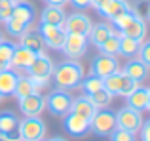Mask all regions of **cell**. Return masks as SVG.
<instances>
[{
	"instance_id": "36",
	"label": "cell",
	"mask_w": 150,
	"mask_h": 141,
	"mask_svg": "<svg viewBox=\"0 0 150 141\" xmlns=\"http://www.w3.org/2000/svg\"><path fill=\"white\" fill-rule=\"evenodd\" d=\"M13 0H0V21H8L11 17V11H13Z\"/></svg>"
},
{
	"instance_id": "40",
	"label": "cell",
	"mask_w": 150,
	"mask_h": 141,
	"mask_svg": "<svg viewBox=\"0 0 150 141\" xmlns=\"http://www.w3.org/2000/svg\"><path fill=\"white\" fill-rule=\"evenodd\" d=\"M105 2H106V0H89V4H91V6L95 8V10H97V8H99V6H103V4H105Z\"/></svg>"
},
{
	"instance_id": "44",
	"label": "cell",
	"mask_w": 150,
	"mask_h": 141,
	"mask_svg": "<svg viewBox=\"0 0 150 141\" xmlns=\"http://www.w3.org/2000/svg\"><path fill=\"white\" fill-rule=\"evenodd\" d=\"M146 111H150V88H148V103H146Z\"/></svg>"
},
{
	"instance_id": "3",
	"label": "cell",
	"mask_w": 150,
	"mask_h": 141,
	"mask_svg": "<svg viewBox=\"0 0 150 141\" xmlns=\"http://www.w3.org/2000/svg\"><path fill=\"white\" fill-rule=\"evenodd\" d=\"M103 86L108 90L112 95H127L133 90L139 86V82H135L133 78H129L127 74H124L122 70H116V73L108 74V76L103 78Z\"/></svg>"
},
{
	"instance_id": "50",
	"label": "cell",
	"mask_w": 150,
	"mask_h": 141,
	"mask_svg": "<svg viewBox=\"0 0 150 141\" xmlns=\"http://www.w3.org/2000/svg\"><path fill=\"white\" fill-rule=\"evenodd\" d=\"M148 74H150V73H148Z\"/></svg>"
},
{
	"instance_id": "31",
	"label": "cell",
	"mask_w": 150,
	"mask_h": 141,
	"mask_svg": "<svg viewBox=\"0 0 150 141\" xmlns=\"http://www.w3.org/2000/svg\"><path fill=\"white\" fill-rule=\"evenodd\" d=\"M80 88L84 90V93L86 95H89V93H93V92H97V90H101L103 88V78L101 76H95V74H89L88 78H82V82H80Z\"/></svg>"
},
{
	"instance_id": "45",
	"label": "cell",
	"mask_w": 150,
	"mask_h": 141,
	"mask_svg": "<svg viewBox=\"0 0 150 141\" xmlns=\"http://www.w3.org/2000/svg\"><path fill=\"white\" fill-rule=\"evenodd\" d=\"M146 15H148V19H150V4H148V11H146Z\"/></svg>"
},
{
	"instance_id": "28",
	"label": "cell",
	"mask_w": 150,
	"mask_h": 141,
	"mask_svg": "<svg viewBox=\"0 0 150 141\" xmlns=\"http://www.w3.org/2000/svg\"><path fill=\"white\" fill-rule=\"evenodd\" d=\"M139 44H141V42L133 40V38L125 36V34H120V53H118V56H124V57L137 56V52H139Z\"/></svg>"
},
{
	"instance_id": "29",
	"label": "cell",
	"mask_w": 150,
	"mask_h": 141,
	"mask_svg": "<svg viewBox=\"0 0 150 141\" xmlns=\"http://www.w3.org/2000/svg\"><path fill=\"white\" fill-rule=\"evenodd\" d=\"M112 97H114V95L105 88V86H103L101 90H97V92L89 93V99L93 101V105H95L97 109H105V107H108V105L112 103Z\"/></svg>"
},
{
	"instance_id": "30",
	"label": "cell",
	"mask_w": 150,
	"mask_h": 141,
	"mask_svg": "<svg viewBox=\"0 0 150 141\" xmlns=\"http://www.w3.org/2000/svg\"><path fill=\"white\" fill-rule=\"evenodd\" d=\"M139 15V11L137 10H127V11H124V14H120V15H116L114 19H110L112 21V29H116V31H124L125 27L129 25V23L133 21V19Z\"/></svg>"
},
{
	"instance_id": "46",
	"label": "cell",
	"mask_w": 150,
	"mask_h": 141,
	"mask_svg": "<svg viewBox=\"0 0 150 141\" xmlns=\"http://www.w3.org/2000/svg\"><path fill=\"white\" fill-rule=\"evenodd\" d=\"M2 99H4V97H2V95H0V103H2Z\"/></svg>"
},
{
	"instance_id": "2",
	"label": "cell",
	"mask_w": 150,
	"mask_h": 141,
	"mask_svg": "<svg viewBox=\"0 0 150 141\" xmlns=\"http://www.w3.org/2000/svg\"><path fill=\"white\" fill-rule=\"evenodd\" d=\"M89 130L99 137H108L116 130V113L110 111L108 107L97 109L95 115L89 118Z\"/></svg>"
},
{
	"instance_id": "10",
	"label": "cell",
	"mask_w": 150,
	"mask_h": 141,
	"mask_svg": "<svg viewBox=\"0 0 150 141\" xmlns=\"http://www.w3.org/2000/svg\"><path fill=\"white\" fill-rule=\"evenodd\" d=\"M63 128L69 135L72 137H84L89 132V120L82 115H76V113L69 111L65 116H63Z\"/></svg>"
},
{
	"instance_id": "12",
	"label": "cell",
	"mask_w": 150,
	"mask_h": 141,
	"mask_svg": "<svg viewBox=\"0 0 150 141\" xmlns=\"http://www.w3.org/2000/svg\"><path fill=\"white\" fill-rule=\"evenodd\" d=\"M44 109H46V97L40 92L19 97V111L23 113V116H40Z\"/></svg>"
},
{
	"instance_id": "48",
	"label": "cell",
	"mask_w": 150,
	"mask_h": 141,
	"mask_svg": "<svg viewBox=\"0 0 150 141\" xmlns=\"http://www.w3.org/2000/svg\"><path fill=\"white\" fill-rule=\"evenodd\" d=\"M13 2H17V0H13Z\"/></svg>"
},
{
	"instance_id": "17",
	"label": "cell",
	"mask_w": 150,
	"mask_h": 141,
	"mask_svg": "<svg viewBox=\"0 0 150 141\" xmlns=\"http://www.w3.org/2000/svg\"><path fill=\"white\" fill-rule=\"evenodd\" d=\"M11 17L19 19V21L27 23V25H33L34 19H36V8L33 2H27V0H17L13 4V11H11Z\"/></svg>"
},
{
	"instance_id": "23",
	"label": "cell",
	"mask_w": 150,
	"mask_h": 141,
	"mask_svg": "<svg viewBox=\"0 0 150 141\" xmlns=\"http://www.w3.org/2000/svg\"><path fill=\"white\" fill-rule=\"evenodd\" d=\"M65 10L59 6H48L42 10V15H40V23H50V25H57V27H63V23H65Z\"/></svg>"
},
{
	"instance_id": "43",
	"label": "cell",
	"mask_w": 150,
	"mask_h": 141,
	"mask_svg": "<svg viewBox=\"0 0 150 141\" xmlns=\"http://www.w3.org/2000/svg\"><path fill=\"white\" fill-rule=\"evenodd\" d=\"M8 67H10V65H8V63H4V61L0 59V70H4V69H8Z\"/></svg>"
},
{
	"instance_id": "20",
	"label": "cell",
	"mask_w": 150,
	"mask_h": 141,
	"mask_svg": "<svg viewBox=\"0 0 150 141\" xmlns=\"http://www.w3.org/2000/svg\"><path fill=\"white\" fill-rule=\"evenodd\" d=\"M70 111L76 113V115H82L86 116V118H91L93 115H95L97 107L93 105V101L89 99V95H78V97H72V103H70Z\"/></svg>"
},
{
	"instance_id": "32",
	"label": "cell",
	"mask_w": 150,
	"mask_h": 141,
	"mask_svg": "<svg viewBox=\"0 0 150 141\" xmlns=\"http://www.w3.org/2000/svg\"><path fill=\"white\" fill-rule=\"evenodd\" d=\"M4 27H6V33L11 34V36H15V38H19L27 29H29L27 23L19 21V19H15V17H10L8 21H4Z\"/></svg>"
},
{
	"instance_id": "16",
	"label": "cell",
	"mask_w": 150,
	"mask_h": 141,
	"mask_svg": "<svg viewBox=\"0 0 150 141\" xmlns=\"http://www.w3.org/2000/svg\"><path fill=\"white\" fill-rule=\"evenodd\" d=\"M19 42H21V46L33 50L34 53L42 52V48H44V38H42V34H40V29H38V27H33V25H29V29L19 36Z\"/></svg>"
},
{
	"instance_id": "24",
	"label": "cell",
	"mask_w": 150,
	"mask_h": 141,
	"mask_svg": "<svg viewBox=\"0 0 150 141\" xmlns=\"http://www.w3.org/2000/svg\"><path fill=\"white\" fill-rule=\"evenodd\" d=\"M17 76L19 74L15 70H11L10 67L0 70V95L8 97V95H13V88L17 84Z\"/></svg>"
},
{
	"instance_id": "11",
	"label": "cell",
	"mask_w": 150,
	"mask_h": 141,
	"mask_svg": "<svg viewBox=\"0 0 150 141\" xmlns=\"http://www.w3.org/2000/svg\"><path fill=\"white\" fill-rule=\"evenodd\" d=\"M91 19L84 14V11H74V14L67 15L65 23H63V29L67 33H72V34H86L88 36L89 29H91Z\"/></svg>"
},
{
	"instance_id": "35",
	"label": "cell",
	"mask_w": 150,
	"mask_h": 141,
	"mask_svg": "<svg viewBox=\"0 0 150 141\" xmlns=\"http://www.w3.org/2000/svg\"><path fill=\"white\" fill-rule=\"evenodd\" d=\"M137 56H139V59L143 61L144 65L150 69V40L144 38L143 42L139 44V52H137Z\"/></svg>"
},
{
	"instance_id": "21",
	"label": "cell",
	"mask_w": 150,
	"mask_h": 141,
	"mask_svg": "<svg viewBox=\"0 0 150 141\" xmlns=\"http://www.w3.org/2000/svg\"><path fill=\"white\" fill-rule=\"evenodd\" d=\"M112 33H114L112 25H108V23L101 21V23H95V25H91V29H89V33H88V38H89V42H91L95 48H99V46H101Z\"/></svg>"
},
{
	"instance_id": "5",
	"label": "cell",
	"mask_w": 150,
	"mask_h": 141,
	"mask_svg": "<svg viewBox=\"0 0 150 141\" xmlns=\"http://www.w3.org/2000/svg\"><path fill=\"white\" fill-rule=\"evenodd\" d=\"M70 103H72V95L69 93V90L57 88L50 92L46 97V109L50 111L51 116H59V118H63L70 111Z\"/></svg>"
},
{
	"instance_id": "13",
	"label": "cell",
	"mask_w": 150,
	"mask_h": 141,
	"mask_svg": "<svg viewBox=\"0 0 150 141\" xmlns=\"http://www.w3.org/2000/svg\"><path fill=\"white\" fill-rule=\"evenodd\" d=\"M116 70H120V63H118V59L114 56L99 53L97 57H93V61H91V74L105 78V76H108V74L116 73Z\"/></svg>"
},
{
	"instance_id": "38",
	"label": "cell",
	"mask_w": 150,
	"mask_h": 141,
	"mask_svg": "<svg viewBox=\"0 0 150 141\" xmlns=\"http://www.w3.org/2000/svg\"><path fill=\"white\" fill-rule=\"evenodd\" d=\"M69 4H72V8L78 10V11H84V10H88V8L91 6L89 0H69Z\"/></svg>"
},
{
	"instance_id": "15",
	"label": "cell",
	"mask_w": 150,
	"mask_h": 141,
	"mask_svg": "<svg viewBox=\"0 0 150 141\" xmlns=\"http://www.w3.org/2000/svg\"><path fill=\"white\" fill-rule=\"evenodd\" d=\"M122 73L127 74L129 78H133L135 82H139V84H141V82H144V80L148 78L150 69L139 59V57H129L127 63H125V65H124V69H122Z\"/></svg>"
},
{
	"instance_id": "8",
	"label": "cell",
	"mask_w": 150,
	"mask_h": 141,
	"mask_svg": "<svg viewBox=\"0 0 150 141\" xmlns=\"http://www.w3.org/2000/svg\"><path fill=\"white\" fill-rule=\"evenodd\" d=\"M34 57H36V53H34L33 50L25 48V46H21V44L15 46L13 56H11V59H10V69L15 70L19 76H21V74H29V67L34 61Z\"/></svg>"
},
{
	"instance_id": "37",
	"label": "cell",
	"mask_w": 150,
	"mask_h": 141,
	"mask_svg": "<svg viewBox=\"0 0 150 141\" xmlns=\"http://www.w3.org/2000/svg\"><path fill=\"white\" fill-rule=\"evenodd\" d=\"M141 141H150V118L143 120V126H141Z\"/></svg>"
},
{
	"instance_id": "22",
	"label": "cell",
	"mask_w": 150,
	"mask_h": 141,
	"mask_svg": "<svg viewBox=\"0 0 150 141\" xmlns=\"http://www.w3.org/2000/svg\"><path fill=\"white\" fill-rule=\"evenodd\" d=\"M146 29H148L146 21H144L141 15H137V17L133 19L124 31H120V33L125 34V36H129V38H133V40H137V42H143L144 38H146Z\"/></svg>"
},
{
	"instance_id": "27",
	"label": "cell",
	"mask_w": 150,
	"mask_h": 141,
	"mask_svg": "<svg viewBox=\"0 0 150 141\" xmlns=\"http://www.w3.org/2000/svg\"><path fill=\"white\" fill-rule=\"evenodd\" d=\"M120 34H122L120 31L114 29V33L99 46L101 53H106V56H114V57H116L118 53H120Z\"/></svg>"
},
{
	"instance_id": "42",
	"label": "cell",
	"mask_w": 150,
	"mask_h": 141,
	"mask_svg": "<svg viewBox=\"0 0 150 141\" xmlns=\"http://www.w3.org/2000/svg\"><path fill=\"white\" fill-rule=\"evenodd\" d=\"M48 141H69V139H65V137H61V135H55V137H50Z\"/></svg>"
},
{
	"instance_id": "1",
	"label": "cell",
	"mask_w": 150,
	"mask_h": 141,
	"mask_svg": "<svg viewBox=\"0 0 150 141\" xmlns=\"http://www.w3.org/2000/svg\"><path fill=\"white\" fill-rule=\"evenodd\" d=\"M55 86L61 90H74L80 86L82 78H84V65L78 59H67L61 61L57 67H53L51 73Z\"/></svg>"
},
{
	"instance_id": "49",
	"label": "cell",
	"mask_w": 150,
	"mask_h": 141,
	"mask_svg": "<svg viewBox=\"0 0 150 141\" xmlns=\"http://www.w3.org/2000/svg\"><path fill=\"white\" fill-rule=\"evenodd\" d=\"M137 2H139V0H137Z\"/></svg>"
},
{
	"instance_id": "47",
	"label": "cell",
	"mask_w": 150,
	"mask_h": 141,
	"mask_svg": "<svg viewBox=\"0 0 150 141\" xmlns=\"http://www.w3.org/2000/svg\"><path fill=\"white\" fill-rule=\"evenodd\" d=\"M13 141H23V139H13Z\"/></svg>"
},
{
	"instance_id": "14",
	"label": "cell",
	"mask_w": 150,
	"mask_h": 141,
	"mask_svg": "<svg viewBox=\"0 0 150 141\" xmlns=\"http://www.w3.org/2000/svg\"><path fill=\"white\" fill-rule=\"evenodd\" d=\"M53 61L46 56L44 52H38L34 61L29 67V76H38V78H51V73H53Z\"/></svg>"
},
{
	"instance_id": "9",
	"label": "cell",
	"mask_w": 150,
	"mask_h": 141,
	"mask_svg": "<svg viewBox=\"0 0 150 141\" xmlns=\"http://www.w3.org/2000/svg\"><path fill=\"white\" fill-rule=\"evenodd\" d=\"M40 29V34L44 38V44L51 50H63V44H65L67 38V31L63 27L57 25H50V23H40L38 25Z\"/></svg>"
},
{
	"instance_id": "39",
	"label": "cell",
	"mask_w": 150,
	"mask_h": 141,
	"mask_svg": "<svg viewBox=\"0 0 150 141\" xmlns=\"http://www.w3.org/2000/svg\"><path fill=\"white\" fill-rule=\"evenodd\" d=\"M48 4H51V6H59V8H65L67 4H69V0H46Z\"/></svg>"
},
{
	"instance_id": "19",
	"label": "cell",
	"mask_w": 150,
	"mask_h": 141,
	"mask_svg": "<svg viewBox=\"0 0 150 141\" xmlns=\"http://www.w3.org/2000/svg\"><path fill=\"white\" fill-rule=\"evenodd\" d=\"M125 103H127V107L135 109V111L144 113V111H146V103H148V88H144V86H137L131 93L125 95Z\"/></svg>"
},
{
	"instance_id": "7",
	"label": "cell",
	"mask_w": 150,
	"mask_h": 141,
	"mask_svg": "<svg viewBox=\"0 0 150 141\" xmlns=\"http://www.w3.org/2000/svg\"><path fill=\"white\" fill-rule=\"evenodd\" d=\"M63 52L69 59H82L88 52V36L86 34H72L67 33L65 44H63Z\"/></svg>"
},
{
	"instance_id": "6",
	"label": "cell",
	"mask_w": 150,
	"mask_h": 141,
	"mask_svg": "<svg viewBox=\"0 0 150 141\" xmlns=\"http://www.w3.org/2000/svg\"><path fill=\"white\" fill-rule=\"evenodd\" d=\"M116 126L137 134L141 130V126H143V113H139V111H135V109L125 105V107H122L116 113Z\"/></svg>"
},
{
	"instance_id": "18",
	"label": "cell",
	"mask_w": 150,
	"mask_h": 141,
	"mask_svg": "<svg viewBox=\"0 0 150 141\" xmlns=\"http://www.w3.org/2000/svg\"><path fill=\"white\" fill-rule=\"evenodd\" d=\"M127 10H131L127 0H106L103 6L97 8V14L103 15V17H106V19H114L116 15L124 14V11H127Z\"/></svg>"
},
{
	"instance_id": "26",
	"label": "cell",
	"mask_w": 150,
	"mask_h": 141,
	"mask_svg": "<svg viewBox=\"0 0 150 141\" xmlns=\"http://www.w3.org/2000/svg\"><path fill=\"white\" fill-rule=\"evenodd\" d=\"M19 118L13 111H0V134L11 135L17 130Z\"/></svg>"
},
{
	"instance_id": "4",
	"label": "cell",
	"mask_w": 150,
	"mask_h": 141,
	"mask_svg": "<svg viewBox=\"0 0 150 141\" xmlns=\"http://www.w3.org/2000/svg\"><path fill=\"white\" fill-rule=\"evenodd\" d=\"M19 139L23 141H44L46 137V124L38 116H25L17 124Z\"/></svg>"
},
{
	"instance_id": "33",
	"label": "cell",
	"mask_w": 150,
	"mask_h": 141,
	"mask_svg": "<svg viewBox=\"0 0 150 141\" xmlns=\"http://www.w3.org/2000/svg\"><path fill=\"white\" fill-rule=\"evenodd\" d=\"M13 50H15V44L10 40H0V59L4 61V63L10 65V59L11 56H13Z\"/></svg>"
},
{
	"instance_id": "34",
	"label": "cell",
	"mask_w": 150,
	"mask_h": 141,
	"mask_svg": "<svg viewBox=\"0 0 150 141\" xmlns=\"http://www.w3.org/2000/svg\"><path fill=\"white\" fill-rule=\"evenodd\" d=\"M108 137H110V141H137L133 132H127V130H124V128H118V126H116V130H114L112 134L108 135Z\"/></svg>"
},
{
	"instance_id": "25",
	"label": "cell",
	"mask_w": 150,
	"mask_h": 141,
	"mask_svg": "<svg viewBox=\"0 0 150 141\" xmlns=\"http://www.w3.org/2000/svg\"><path fill=\"white\" fill-rule=\"evenodd\" d=\"M40 92V90L36 88V84L33 82V78L29 76V74H21V76H17V84H15L13 88V95L17 97H25V95H30V93H36Z\"/></svg>"
},
{
	"instance_id": "41",
	"label": "cell",
	"mask_w": 150,
	"mask_h": 141,
	"mask_svg": "<svg viewBox=\"0 0 150 141\" xmlns=\"http://www.w3.org/2000/svg\"><path fill=\"white\" fill-rule=\"evenodd\" d=\"M0 141H13L11 135H6V134H0Z\"/></svg>"
}]
</instances>
